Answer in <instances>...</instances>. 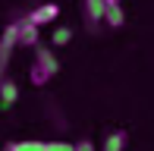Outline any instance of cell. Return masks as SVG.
Masks as SVG:
<instances>
[{
  "mask_svg": "<svg viewBox=\"0 0 154 151\" xmlns=\"http://www.w3.org/2000/svg\"><path fill=\"white\" fill-rule=\"evenodd\" d=\"M16 47H19V44H16V22H13V25H6L3 35H0V82H3L6 63H10V57H13Z\"/></svg>",
  "mask_w": 154,
  "mask_h": 151,
  "instance_id": "obj_1",
  "label": "cell"
},
{
  "mask_svg": "<svg viewBox=\"0 0 154 151\" xmlns=\"http://www.w3.org/2000/svg\"><path fill=\"white\" fill-rule=\"evenodd\" d=\"M57 16H60V6H57V3H41V6H35L25 19H29L32 25H38V29H41V25H51Z\"/></svg>",
  "mask_w": 154,
  "mask_h": 151,
  "instance_id": "obj_2",
  "label": "cell"
},
{
  "mask_svg": "<svg viewBox=\"0 0 154 151\" xmlns=\"http://www.w3.org/2000/svg\"><path fill=\"white\" fill-rule=\"evenodd\" d=\"M35 63H38L47 76H51V79L60 72V60L54 57V51H51V47H44V44H38V47H35Z\"/></svg>",
  "mask_w": 154,
  "mask_h": 151,
  "instance_id": "obj_3",
  "label": "cell"
},
{
  "mask_svg": "<svg viewBox=\"0 0 154 151\" xmlns=\"http://www.w3.org/2000/svg\"><path fill=\"white\" fill-rule=\"evenodd\" d=\"M16 44L38 47V25H32L29 19H19L16 22Z\"/></svg>",
  "mask_w": 154,
  "mask_h": 151,
  "instance_id": "obj_4",
  "label": "cell"
},
{
  "mask_svg": "<svg viewBox=\"0 0 154 151\" xmlns=\"http://www.w3.org/2000/svg\"><path fill=\"white\" fill-rule=\"evenodd\" d=\"M16 101H19L16 82H13V79H3V82H0V110H10Z\"/></svg>",
  "mask_w": 154,
  "mask_h": 151,
  "instance_id": "obj_5",
  "label": "cell"
},
{
  "mask_svg": "<svg viewBox=\"0 0 154 151\" xmlns=\"http://www.w3.org/2000/svg\"><path fill=\"white\" fill-rule=\"evenodd\" d=\"M82 6H85V22H88V29H97V22L104 19V0H82Z\"/></svg>",
  "mask_w": 154,
  "mask_h": 151,
  "instance_id": "obj_6",
  "label": "cell"
},
{
  "mask_svg": "<svg viewBox=\"0 0 154 151\" xmlns=\"http://www.w3.org/2000/svg\"><path fill=\"white\" fill-rule=\"evenodd\" d=\"M104 22H107L110 29H120V25L126 22V13H123V6H104Z\"/></svg>",
  "mask_w": 154,
  "mask_h": 151,
  "instance_id": "obj_7",
  "label": "cell"
},
{
  "mask_svg": "<svg viewBox=\"0 0 154 151\" xmlns=\"http://www.w3.org/2000/svg\"><path fill=\"white\" fill-rule=\"evenodd\" d=\"M123 148H126V132L123 129H116V132H110L104 139V151H123Z\"/></svg>",
  "mask_w": 154,
  "mask_h": 151,
  "instance_id": "obj_8",
  "label": "cell"
},
{
  "mask_svg": "<svg viewBox=\"0 0 154 151\" xmlns=\"http://www.w3.org/2000/svg\"><path fill=\"white\" fill-rule=\"evenodd\" d=\"M3 151H47V142H10Z\"/></svg>",
  "mask_w": 154,
  "mask_h": 151,
  "instance_id": "obj_9",
  "label": "cell"
},
{
  "mask_svg": "<svg viewBox=\"0 0 154 151\" xmlns=\"http://www.w3.org/2000/svg\"><path fill=\"white\" fill-rule=\"evenodd\" d=\"M29 82H32V85H47V82H51V76H47L44 69H41V66L38 63H32V69H29Z\"/></svg>",
  "mask_w": 154,
  "mask_h": 151,
  "instance_id": "obj_10",
  "label": "cell"
},
{
  "mask_svg": "<svg viewBox=\"0 0 154 151\" xmlns=\"http://www.w3.org/2000/svg\"><path fill=\"white\" fill-rule=\"evenodd\" d=\"M72 41V29L69 25H60V29H54V44L63 47V44H69Z\"/></svg>",
  "mask_w": 154,
  "mask_h": 151,
  "instance_id": "obj_11",
  "label": "cell"
},
{
  "mask_svg": "<svg viewBox=\"0 0 154 151\" xmlns=\"http://www.w3.org/2000/svg\"><path fill=\"white\" fill-rule=\"evenodd\" d=\"M72 151H97V148H94L91 139H82V142H75V145H72Z\"/></svg>",
  "mask_w": 154,
  "mask_h": 151,
  "instance_id": "obj_12",
  "label": "cell"
},
{
  "mask_svg": "<svg viewBox=\"0 0 154 151\" xmlns=\"http://www.w3.org/2000/svg\"><path fill=\"white\" fill-rule=\"evenodd\" d=\"M104 6H120V0H104Z\"/></svg>",
  "mask_w": 154,
  "mask_h": 151,
  "instance_id": "obj_13",
  "label": "cell"
}]
</instances>
